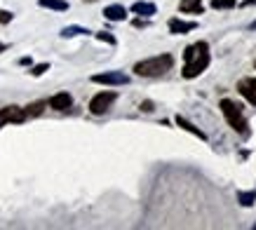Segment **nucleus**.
<instances>
[{
    "label": "nucleus",
    "mask_w": 256,
    "mask_h": 230,
    "mask_svg": "<svg viewBox=\"0 0 256 230\" xmlns=\"http://www.w3.org/2000/svg\"><path fill=\"white\" fill-rule=\"evenodd\" d=\"M212 56H210V45L200 40V42H195V45L186 47V52H184V70H181V76L190 80V78H198L202 70L210 66Z\"/></svg>",
    "instance_id": "f257e3e1"
},
{
    "label": "nucleus",
    "mask_w": 256,
    "mask_h": 230,
    "mask_svg": "<svg viewBox=\"0 0 256 230\" xmlns=\"http://www.w3.org/2000/svg\"><path fill=\"white\" fill-rule=\"evenodd\" d=\"M172 68H174V56L172 54H158V56L134 64V73L141 78H160Z\"/></svg>",
    "instance_id": "f03ea898"
},
{
    "label": "nucleus",
    "mask_w": 256,
    "mask_h": 230,
    "mask_svg": "<svg viewBox=\"0 0 256 230\" xmlns=\"http://www.w3.org/2000/svg\"><path fill=\"white\" fill-rule=\"evenodd\" d=\"M221 110H224L226 122L230 124L242 138H247L249 136V122H247V118H244V113H242L240 104H235V101H230V99H224L221 101Z\"/></svg>",
    "instance_id": "7ed1b4c3"
},
{
    "label": "nucleus",
    "mask_w": 256,
    "mask_h": 230,
    "mask_svg": "<svg viewBox=\"0 0 256 230\" xmlns=\"http://www.w3.org/2000/svg\"><path fill=\"white\" fill-rule=\"evenodd\" d=\"M116 101H118V92H113V90H106V92L94 94L92 101H90V113H92V115L108 113V108L113 106Z\"/></svg>",
    "instance_id": "20e7f679"
},
{
    "label": "nucleus",
    "mask_w": 256,
    "mask_h": 230,
    "mask_svg": "<svg viewBox=\"0 0 256 230\" xmlns=\"http://www.w3.org/2000/svg\"><path fill=\"white\" fill-rule=\"evenodd\" d=\"M132 78L122 73V70H106V73H96L92 76L94 84H108V87H122V84H130Z\"/></svg>",
    "instance_id": "39448f33"
},
{
    "label": "nucleus",
    "mask_w": 256,
    "mask_h": 230,
    "mask_svg": "<svg viewBox=\"0 0 256 230\" xmlns=\"http://www.w3.org/2000/svg\"><path fill=\"white\" fill-rule=\"evenodd\" d=\"M24 120H28V118H26V110L22 106L0 108V127H5V124H22Z\"/></svg>",
    "instance_id": "423d86ee"
},
{
    "label": "nucleus",
    "mask_w": 256,
    "mask_h": 230,
    "mask_svg": "<svg viewBox=\"0 0 256 230\" xmlns=\"http://www.w3.org/2000/svg\"><path fill=\"white\" fill-rule=\"evenodd\" d=\"M167 28H170V33H174V36H186V33L198 28V22H184V19L174 16V19L167 22Z\"/></svg>",
    "instance_id": "0eeeda50"
},
{
    "label": "nucleus",
    "mask_w": 256,
    "mask_h": 230,
    "mask_svg": "<svg viewBox=\"0 0 256 230\" xmlns=\"http://www.w3.org/2000/svg\"><path fill=\"white\" fill-rule=\"evenodd\" d=\"M238 90H240V94L252 106H256V78H242L240 84H238Z\"/></svg>",
    "instance_id": "6e6552de"
},
{
    "label": "nucleus",
    "mask_w": 256,
    "mask_h": 230,
    "mask_svg": "<svg viewBox=\"0 0 256 230\" xmlns=\"http://www.w3.org/2000/svg\"><path fill=\"white\" fill-rule=\"evenodd\" d=\"M47 106L54 108V110H68V108L73 106V96H70L68 92H59L47 99Z\"/></svg>",
    "instance_id": "1a4fd4ad"
},
{
    "label": "nucleus",
    "mask_w": 256,
    "mask_h": 230,
    "mask_svg": "<svg viewBox=\"0 0 256 230\" xmlns=\"http://www.w3.org/2000/svg\"><path fill=\"white\" fill-rule=\"evenodd\" d=\"M104 16H106L108 22H124V19H127V8L120 5V2L106 5V8H104Z\"/></svg>",
    "instance_id": "9d476101"
},
{
    "label": "nucleus",
    "mask_w": 256,
    "mask_h": 230,
    "mask_svg": "<svg viewBox=\"0 0 256 230\" xmlns=\"http://www.w3.org/2000/svg\"><path fill=\"white\" fill-rule=\"evenodd\" d=\"M136 16H146V19H150L153 14H158V8L156 2H146V0H136L132 8H130Z\"/></svg>",
    "instance_id": "9b49d317"
},
{
    "label": "nucleus",
    "mask_w": 256,
    "mask_h": 230,
    "mask_svg": "<svg viewBox=\"0 0 256 230\" xmlns=\"http://www.w3.org/2000/svg\"><path fill=\"white\" fill-rule=\"evenodd\" d=\"M178 10H181L184 14H202V12H204V8H202V0H181Z\"/></svg>",
    "instance_id": "f8f14e48"
},
{
    "label": "nucleus",
    "mask_w": 256,
    "mask_h": 230,
    "mask_svg": "<svg viewBox=\"0 0 256 230\" xmlns=\"http://www.w3.org/2000/svg\"><path fill=\"white\" fill-rule=\"evenodd\" d=\"M176 124H178V127H181V130L190 132L193 136L202 138V141H207V134H204V132H202V130H198V127H195L193 122H188V120H186V118H184V115H176Z\"/></svg>",
    "instance_id": "ddd939ff"
},
{
    "label": "nucleus",
    "mask_w": 256,
    "mask_h": 230,
    "mask_svg": "<svg viewBox=\"0 0 256 230\" xmlns=\"http://www.w3.org/2000/svg\"><path fill=\"white\" fill-rule=\"evenodd\" d=\"M38 5L45 10H52V12H66L68 0H38Z\"/></svg>",
    "instance_id": "4468645a"
},
{
    "label": "nucleus",
    "mask_w": 256,
    "mask_h": 230,
    "mask_svg": "<svg viewBox=\"0 0 256 230\" xmlns=\"http://www.w3.org/2000/svg\"><path fill=\"white\" fill-rule=\"evenodd\" d=\"M90 28H85V26H64L62 28V38H76V36H90Z\"/></svg>",
    "instance_id": "2eb2a0df"
},
{
    "label": "nucleus",
    "mask_w": 256,
    "mask_h": 230,
    "mask_svg": "<svg viewBox=\"0 0 256 230\" xmlns=\"http://www.w3.org/2000/svg\"><path fill=\"white\" fill-rule=\"evenodd\" d=\"M45 108H47V101H33L31 106H26L24 110H26V118H38V115H42Z\"/></svg>",
    "instance_id": "dca6fc26"
},
{
    "label": "nucleus",
    "mask_w": 256,
    "mask_h": 230,
    "mask_svg": "<svg viewBox=\"0 0 256 230\" xmlns=\"http://www.w3.org/2000/svg\"><path fill=\"white\" fill-rule=\"evenodd\" d=\"M238 202H240L242 207H254L256 190H240V192H238Z\"/></svg>",
    "instance_id": "f3484780"
},
{
    "label": "nucleus",
    "mask_w": 256,
    "mask_h": 230,
    "mask_svg": "<svg viewBox=\"0 0 256 230\" xmlns=\"http://www.w3.org/2000/svg\"><path fill=\"white\" fill-rule=\"evenodd\" d=\"M94 38L101 40V42H106V45H113V47L118 45V38L113 36V33H108V31H99V33H94Z\"/></svg>",
    "instance_id": "a211bd4d"
},
{
    "label": "nucleus",
    "mask_w": 256,
    "mask_h": 230,
    "mask_svg": "<svg viewBox=\"0 0 256 230\" xmlns=\"http://www.w3.org/2000/svg\"><path fill=\"white\" fill-rule=\"evenodd\" d=\"M238 5V0H212V8L214 10H230Z\"/></svg>",
    "instance_id": "6ab92c4d"
},
{
    "label": "nucleus",
    "mask_w": 256,
    "mask_h": 230,
    "mask_svg": "<svg viewBox=\"0 0 256 230\" xmlns=\"http://www.w3.org/2000/svg\"><path fill=\"white\" fill-rule=\"evenodd\" d=\"M45 70H50V64H36V66H31V70H28V73H31L33 78H40Z\"/></svg>",
    "instance_id": "aec40b11"
},
{
    "label": "nucleus",
    "mask_w": 256,
    "mask_h": 230,
    "mask_svg": "<svg viewBox=\"0 0 256 230\" xmlns=\"http://www.w3.org/2000/svg\"><path fill=\"white\" fill-rule=\"evenodd\" d=\"M12 19H14V14L10 10H0V24H10Z\"/></svg>",
    "instance_id": "412c9836"
},
{
    "label": "nucleus",
    "mask_w": 256,
    "mask_h": 230,
    "mask_svg": "<svg viewBox=\"0 0 256 230\" xmlns=\"http://www.w3.org/2000/svg\"><path fill=\"white\" fill-rule=\"evenodd\" d=\"M134 26H136V28H146L148 19H146V16H139V19H134Z\"/></svg>",
    "instance_id": "4be33fe9"
},
{
    "label": "nucleus",
    "mask_w": 256,
    "mask_h": 230,
    "mask_svg": "<svg viewBox=\"0 0 256 230\" xmlns=\"http://www.w3.org/2000/svg\"><path fill=\"white\" fill-rule=\"evenodd\" d=\"M19 66H33V59L31 56H22V59H19Z\"/></svg>",
    "instance_id": "5701e85b"
},
{
    "label": "nucleus",
    "mask_w": 256,
    "mask_h": 230,
    "mask_svg": "<svg viewBox=\"0 0 256 230\" xmlns=\"http://www.w3.org/2000/svg\"><path fill=\"white\" fill-rule=\"evenodd\" d=\"M141 110H144V113H150V110H153V104H150V101H144V104H141Z\"/></svg>",
    "instance_id": "b1692460"
},
{
    "label": "nucleus",
    "mask_w": 256,
    "mask_h": 230,
    "mask_svg": "<svg viewBox=\"0 0 256 230\" xmlns=\"http://www.w3.org/2000/svg\"><path fill=\"white\" fill-rule=\"evenodd\" d=\"M249 5H256V0H244L242 2V8H249Z\"/></svg>",
    "instance_id": "393cba45"
},
{
    "label": "nucleus",
    "mask_w": 256,
    "mask_h": 230,
    "mask_svg": "<svg viewBox=\"0 0 256 230\" xmlns=\"http://www.w3.org/2000/svg\"><path fill=\"white\" fill-rule=\"evenodd\" d=\"M5 50H8V45H2V42H0V52H5Z\"/></svg>",
    "instance_id": "a878e982"
},
{
    "label": "nucleus",
    "mask_w": 256,
    "mask_h": 230,
    "mask_svg": "<svg viewBox=\"0 0 256 230\" xmlns=\"http://www.w3.org/2000/svg\"><path fill=\"white\" fill-rule=\"evenodd\" d=\"M252 28H254V31H256V22H254V24H252Z\"/></svg>",
    "instance_id": "bb28decb"
},
{
    "label": "nucleus",
    "mask_w": 256,
    "mask_h": 230,
    "mask_svg": "<svg viewBox=\"0 0 256 230\" xmlns=\"http://www.w3.org/2000/svg\"><path fill=\"white\" fill-rule=\"evenodd\" d=\"M254 66H256V62H254Z\"/></svg>",
    "instance_id": "cd10ccee"
}]
</instances>
